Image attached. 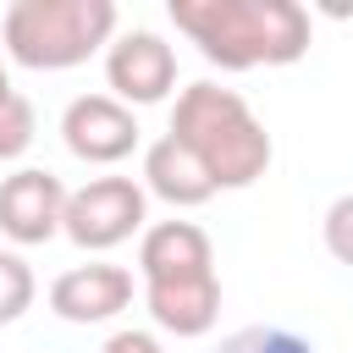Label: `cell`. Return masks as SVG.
<instances>
[{
    "mask_svg": "<svg viewBox=\"0 0 353 353\" xmlns=\"http://www.w3.org/2000/svg\"><path fill=\"white\" fill-rule=\"evenodd\" d=\"M61 215H66V188L55 171L44 165H22L0 182V232L22 248L33 243H50L61 232Z\"/></svg>",
    "mask_w": 353,
    "mask_h": 353,
    "instance_id": "8",
    "label": "cell"
},
{
    "mask_svg": "<svg viewBox=\"0 0 353 353\" xmlns=\"http://www.w3.org/2000/svg\"><path fill=\"white\" fill-rule=\"evenodd\" d=\"M33 132H39V121H33V105H28V99L11 88V94L0 99V160H17V154H28Z\"/></svg>",
    "mask_w": 353,
    "mask_h": 353,
    "instance_id": "13",
    "label": "cell"
},
{
    "mask_svg": "<svg viewBox=\"0 0 353 353\" xmlns=\"http://www.w3.org/2000/svg\"><path fill=\"white\" fill-rule=\"evenodd\" d=\"M171 138L182 149H193V160L210 171L215 193L221 188H254L270 171V132L237 88L188 83L176 94V110H171Z\"/></svg>",
    "mask_w": 353,
    "mask_h": 353,
    "instance_id": "3",
    "label": "cell"
},
{
    "mask_svg": "<svg viewBox=\"0 0 353 353\" xmlns=\"http://www.w3.org/2000/svg\"><path fill=\"white\" fill-rule=\"evenodd\" d=\"M138 276H143L149 320L160 331H171V336L215 331V320H221V276H215V248H210L204 226H193V221L143 226Z\"/></svg>",
    "mask_w": 353,
    "mask_h": 353,
    "instance_id": "2",
    "label": "cell"
},
{
    "mask_svg": "<svg viewBox=\"0 0 353 353\" xmlns=\"http://www.w3.org/2000/svg\"><path fill=\"white\" fill-rule=\"evenodd\" d=\"M320 237H325V254L353 270V193L331 199V210H325V221H320Z\"/></svg>",
    "mask_w": 353,
    "mask_h": 353,
    "instance_id": "14",
    "label": "cell"
},
{
    "mask_svg": "<svg viewBox=\"0 0 353 353\" xmlns=\"http://www.w3.org/2000/svg\"><path fill=\"white\" fill-rule=\"evenodd\" d=\"M61 138L88 165H116L138 149V116L110 94H77L61 110Z\"/></svg>",
    "mask_w": 353,
    "mask_h": 353,
    "instance_id": "7",
    "label": "cell"
},
{
    "mask_svg": "<svg viewBox=\"0 0 353 353\" xmlns=\"http://www.w3.org/2000/svg\"><path fill=\"white\" fill-rule=\"evenodd\" d=\"M6 55L33 72L83 66L116 39V0H11L0 17Z\"/></svg>",
    "mask_w": 353,
    "mask_h": 353,
    "instance_id": "4",
    "label": "cell"
},
{
    "mask_svg": "<svg viewBox=\"0 0 353 353\" xmlns=\"http://www.w3.org/2000/svg\"><path fill=\"white\" fill-rule=\"evenodd\" d=\"M171 22L221 72L292 66L309 55V11L298 0H171Z\"/></svg>",
    "mask_w": 353,
    "mask_h": 353,
    "instance_id": "1",
    "label": "cell"
},
{
    "mask_svg": "<svg viewBox=\"0 0 353 353\" xmlns=\"http://www.w3.org/2000/svg\"><path fill=\"white\" fill-rule=\"evenodd\" d=\"M143 188H149L154 199H165L171 210H199V204L215 199L210 171H204V165L193 160V149H182L171 132L143 149Z\"/></svg>",
    "mask_w": 353,
    "mask_h": 353,
    "instance_id": "10",
    "label": "cell"
},
{
    "mask_svg": "<svg viewBox=\"0 0 353 353\" xmlns=\"http://www.w3.org/2000/svg\"><path fill=\"white\" fill-rule=\"evenodd\" d=\"M132 303V270L121 265H72L50 281V309L72 325H99V320H116L121 309Z\"/></svg>",
    "mask_w": 353,
    "mask_h": 353,
    "instance_id": "9",
    "label": "cell"
},
{
    "mask_svg": "<svg viewBox=\"0 0 353 353\" xmlns=\"http://www.w3.org/2000/svg\"><path fill=\"white\" fill-rule=\"evenodd\" d=\"M215 353H314V342L287 325H243V331L221 336Z\"/></svg>",
    "mask_w": 353,
    "mask_h": 353,
    "instance_id": "12",
    "label": "cell"
},
{
    "mask_svg": "<svg viewBox=\"0 0 353 353\" xmlns=\"http://www.w3.org/2000/svg\"><path fill=\"white\" fill-rule=\"evenodd\" d=\"M6 94H11V77H6V66H0V99H6Z\"/></svg>",
    "mask_w": 353,
    "mask_h": 353,
    "instance_id": "16",
    "label": "cell"
},
{
    "mask_svg": "<svg viewBox=\"0 0 353 353\" xmlns=\"http://www.w3.org/2000/svg\"><path fill=\"white\" fill-rule=\"evenodd\" d=\"M99 353H165V347H160V336H154V331H138V325H127V331H110Z\"/></svg>",
    "mask_w": 353,
    "mask_h": 353,
    "instance_id": "15",
    "label": "cell"
},
{
    "mask_svg": "<svg viewBox=\"0 0 353 353\" xmlns=\"http://www.w3.org/2000/svg\"><path fill=\"white\" fill-rule=\"evenodd\" d=\"M143 210H149V199L132 176H94L66 193L61 232L88 254H105V248L127 243L132 232H143Z\"/></svg>",
    "mask_w": 353,
    "mask_h": 353,
    "instance_id": "5",
    "label": "cell"
},
{
    "mask_svg": "<svg viewBox=\"0 0 353 353\" xmlns=\"http://www.w3.org/2000/svg\"><path fill=\"white\" fill-rule=\"evenodd\" d=\"M105 83H110V99H121L127 110L132 105H160L176 88V50L160 33L132 28V33L110 39V50H105Z\"/></svg>",
    "mask_w": 353,
    "mask_h": 353,
    "instance_id": "6",
    "label": "cell"
},
{
    "mask_svg": "<svg viewBox=\"0 0 353 353\" xmlns=\"http://www.w3.org/2000/svg\"><path fill=\"white\" fill-rule=\"evenodd\" d=\"M33 292H39V281H33V265H28L22 254L0 248V325L22 320V314L33 309Z\"/></svg>",
    "mask_w": 353,
    "mask_h": 353,
    "instance_id": "11",
    "label": "cell"
}]
</instances>
